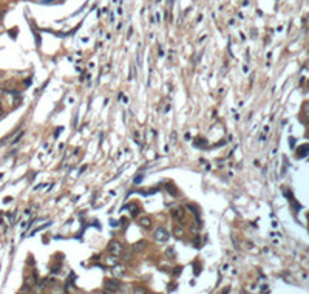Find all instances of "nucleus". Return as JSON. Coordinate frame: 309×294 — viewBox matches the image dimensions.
<instances>
[{"mask_svg": "<svg viewBox=\"0 0 309 294\" xmlns=\"http://www.w3.org/2000/svg\"><path fill=\"white\" fill-rule=\"evenodd\" d=\"M23 135H25V133H23V132H20V133L16 136V139H13V141H11V144H17V142H19V141L22 139V136H23Z\"/></svg>", "mask_w": 309, "mask_h": 294, "instance_id": "f3484780", "label": "nucleus"}, {"mask_svg": "<svg viewBox=\"0 0 309 294\" xmlns=\"http://www.w3.org/2000/svg\"><path fill=\"white\" fill-rule=\"evenodd\" d=\"M131 34H133V26L128 28V33H127V37H131Z\"/></svg>", "mask_w": 309, "mask_h": 294, "instance_id": "5701e85b", "label": "nucleus"}, {"mask_svg": "<svg viewBox=\"0 0 309 294\" xmlns=\"http://www.w3.org/2000/svg\"><path fill=\"white\" fill-rule=\"evenodd\" d=\"M294 144H295V138H289V146L294 147Z\"/></svg>", "mask_w": 309, "mask_h": 294, "instance_id": "412c9836", "label": "nucleus"}, {"mask_svg": "<svg viewBox=\"0 0 309 294\" xmlns=\"http://www.w3.org/2000/svg\"><path fill=\"white\" fill-rule=\"evenodd\" d=\"M176 142H178V132L173 130L172 133H170V144L173 146V144H176Z\"/></svg>", "mask_w": 309, "mask_h": 294, "instance_id": "9d476101", "label": "nucleus"}, {"mask_svg": "<svg viewBox=\"0 0 309 294\" xmlns=\"http://www.w3.org/2000/svg\"><path fill=\"white\" fill-rule=\"evenodd\" d=\"M2 94H3V88H2V87H0V96H2Z\"/></svg>", "mask_w": 309, "mask_h": 294, "instance_id": "cd10ccee", "label": "nucleus"}, {"mask_svg": "<svg viewBox=\"0 0 309 294\" xmlns=\"http://www.w3.org/2000/svg\"><path fill=\"white\" fill-rule=\"evenodd\" d=\"M136 62H138V67H141V65H142V61H141V51H138V54H136Z\"/></svg>", "mask_w": 309, "mask_h": 294, "instance_id": "aec40b11", "label": "nucleus"}, {"mask_svg": "<svg viewBox=\"0 0 309 294\" xmlns=\"http://www.w3.org/2000/svg\"><path fill=\"white\" fill-rule=\"evenodd\" d=\"M173 249H175V248L170 246V248H167V251H166V254L170 257V259H172V257H175V251H173Z\"/></svg>", "mask_w": 309, "mask_h": 294, "instance_id": "dca6fc26", "label": "nucleus"}, {"mask_svg": "<svg viewBox=\"0 0 309 294\" xmlns=\"http://www.w3.org/2000/svg\"><path fill=\"white\" fill-rule=\"evenodd\" d=\"M181 271H183V266H176V268L173 269V275L176 277V275H179V273H181Z\"/></svg>", "mask_w": 309, "mask_h": 294, "instance_id": "6ab92c4d", "label": "nucleus"}, {"mask_svg": "<svg viewBox=\"0 0 309 294\" xmlns=\"http://www.w3.org/2000/svg\"><path fill=\"white\" fill-rule=\"evenodd\" d=\"M107 251H108V253H110L111 255L118 257V255L122 254L124 248H122V245H121L119 242H116V240H111V242L108 243V246H107Z\"/></svg>", "mask_w": 309, "mask_h": 294, "instance_id": "7ed1b4c3", "label": "nucleus"}, {"mask_svg": "<svg viewBox=\"0 0 309 294\" xmlns=\"http://www.w3.org/2000/svg\"><path fill=\"white\" fill-rule=\"evenodd\" d=\"M128 209H130L131 217H136V215H138V211H139L138 206H136V205H130V206H128Z\"/></svg>", "mask_w": 309, "mask_h": 294, "instance_id": "ddd939ff", "label": "nucleus"}, {"mask_svg": "<svg viewBox=\"0 0 309 294\" xmlns=\"http://www.w3.org/2000/svg\"><path fill=\"white\" fill-rule=\"evenodd\" d=\"M128 79L130 81H133V79H136V67L135 65H130V76H128Z\"/></svg>", "mask_w": 309, "mask_h": 294, "instance_id": "9b49d317", "label": "nucleus"}, {"mask_svg": "<svg viewBox=\"0 0 309 294\" xmlns=\"http://www.w3.org/2000/svg\"><path fill=\"white\" fill-rule=\"evenodd\" d=\"M168 237H170V234H168V231L166 229V227H156L155 232H153V238H155L158 243H164V242H167Z\"/></svg>", "mask_w": 309, "mask_h": 294, "instance_id": "f03ea898", "label": "nucleus"}, {"mask_svg": "<svg viewBox=\"0 0 309 294\" xmlns=\"http://www.w3.org/2000/svg\"><path fill=\"white\" fill-rule=\"evenodd\" d=\"M125 266L124 265H114L113 266V274L116 275V277H122V275H125Z\"/></svg>", "mask_w": 309, "mask_h": 294, "instance_id": "423d86ee", "label": "nucleus"}, {"mask_svg": "<svg viewBox=\"0 0 309 294\" xmlns=\"http://www.w3.org/2000/svg\"><path fill=\"white\" fill-rule=\"evenodd\" d=\"M266 139V135L263 133V135H260V141H264Z\"/></svg>", "mask_w": 309, "mask_h": 294, "instance_id": "393cba45", "label": "nucleus"}, {"mask_svg": "<svg viewBox=\"0 0 309 294\" xmlns=\"http://www.w3.org/2000/svg\"><path fill=\"white\" fill-rule=\"evenodd\" d=\"M144 246H145V242H144V240H139V242L135 245V246H133V249H135V251H141Z\"/></svg>", "mask_w": 309, "mask_h": 294, "instance_id": "4468645a", "label": "nucleus"}, {"mask_svg": "<svg viewBox=\"0 0 309 294\" xmlns=\"http://www.w3.org/2000/svg\"><path fill=\"white\" fill-rule=\"evenodd\" d=\"M183 234H184V232H183V229H181L179 226H176V227L173 229V235L176 237V238H181V237H183Z\"/></svg>", "mask_w": 309, "mask_h": 294, "instance_id": "f8f14e48", "label": "nucleus"}, {"mask_svg": "<svg viewBox=\"0 0 309 294\" xmlns=\"http://www.w3.org/2000/svg\"><path fill=\"white\" fill-rule=\"evenodd\" d=\"M53 0H42V3H51Z\"/></svg>", "mask_w": 309, "mask_h": 294, "instance_id": "bb28decb", "label": "nucleus"}, {"mask_svg": "<svg viewBox=\"0 0 309 294\" xmlns=\"http://www.w3.org/2000/svg\"><path fill=\"white\" fill-rule=\"evenodd\" d=\"M193 146H195V147H206V146H207V139L199 136V138H196V139L193 141Z\"/></svg>", "mask_w": 309, "mask_h": 294, "instance_id": "6e6552de", "label": "nucleus"}, {"mask_svg": "<svg viewBox=\"0 0 309 294\" xmlns=\"http://www.w3.org/2000/svg\"><path fill=\"white\" fill-rule=\"evenodd\" d=\"M104 285H105V290L110 291V293H116V291L122 290V283H121L118 279H105Z\"/></svg>", "mask_w": 309, "mask_h": 294, "instance_id": "f257e3e1", "label": "nucleus"}, {"mask_svg": "<svg viewBox=\"0 0 309 294\" xmlns=\"http://www.w3.org/2000/svg\"><path fill=\"white\" fill-rule=\"evenodd\" d=\"M309 155V144H303V146L298 147V150H297V157L298 158H303V157H308Z\"/></svg>", "mask_w": 309, "mask_h": 294, "instance_id": "39448f33", "label": "nucleus"}, {"mask_svg": "<svg viewBox=\"0 0 309 294\" xmlns=\"http://www.w3.org/2000/svg\"><path fill=\"white\" fill-rule=\"evenodd\" d=\"M184 139H186V141H190V133H186V136H184Z\"/></svg>", "mask_w": 309, "mask_h": 294, "instance_id": "b1692460", "label": "nucleus"}, {"mask_svg": "<svg viewBox=\"0 0 309 294\" xmlns=\"http://www.w3.org/2000/svg\"><path fill=\"white\" fill-rule=\"evenodd\" d=\"M166 190H167V192H168V194H170V195H173V197H176V195L179 194V192H178V189L175 187L173 184H167V186H166Z\"/></svg>", "mask_w": 309, "mask_h": 294, "instance_id": "1a4fd4ad", "label": "nucleus"}, {"mask_svg": "<svg viewBox=\"0 0 309 294\" xmlns=\"http://www.w3.org/2000/svg\"><path fill=\"white\" fill-rule=\"evenodd\" d=\"M199 269H201V268H199V265L195 262V274H196V275H198V273H199Z\"/></svg>", "mask_w": 309, "mask_h": 294, "instance_id": "4be33fe9", "label": "nucleus"}, {"mask_svg": "<svg viewBox=\"0 0 309 294\" xmlns=\"http://www.w3.org/2000/svg\"><path fill=\"white\" fill-rule=\"evenodd\" d=\"M170 214H172V217L176 220V221H181V220H184L186 218V212H184V207H181V206H178V207H173L172 211H170Z\"/></svg>", "mask_w": 309, "mask_h": 294, "instance_id": "20e7f679", "label": "nucleus"}, {"mask_svg": "<svg viewBox=\"0 0 309 294\" xmlns=\"http://www.w3.org/2000/svg\"><path fill=\"white\" fill-rule=\"evenodd\" d=\"M142 178H144V175H142V173H138V177H136L135 180H133V183H135V184H139V183L142 181Z\"/></svg>", "mask_w": 309, "mask_h": 294, "instance_id": "a211bd4d", "label": "nucleus"}, {"mask_svg": "<svg viewBox=\"0 0 309 294\" xmlns=\"http://www.w3.org/2000/svg\"><path fill=\"white\" fill-rule=\"evenodd\" d=\"M139 226H142V227H150V226H151V218H150V217H141V218H139Z\"/></svg>", "mask_w": 309, "mask_h": 294, "instance_id": "0eeeda50", "label": "nucleus"}, {"mask_svg": "<svg viewBox=\"0 0 309 294\" xmlns=\"http://www.w3.org/2000/svg\"><path fill=\"white\" fill-rule=\"evenodd\" d=\"M193 246L195 248L201 246V238H199V235H195V238H193Z\"/></svg>", "mask_w": 309, "mask_h": 294, "instance_id": "2eb2a0df", "label": "nucleus"}, {"mask_svg": "<svg viewBox=\"0 0 309 294\" xmlns=\"http://www.w3.org/2000/svg\"><path fill=\"white\" fill-rule=\"evenodd\" d=\"M266 290H269L268 285H261V291H266Z\"/></svg>", "mask_w": 309, "mask_h": 294, "instance_id": "a878e982", "label": "nucleus"}]
</instances>
